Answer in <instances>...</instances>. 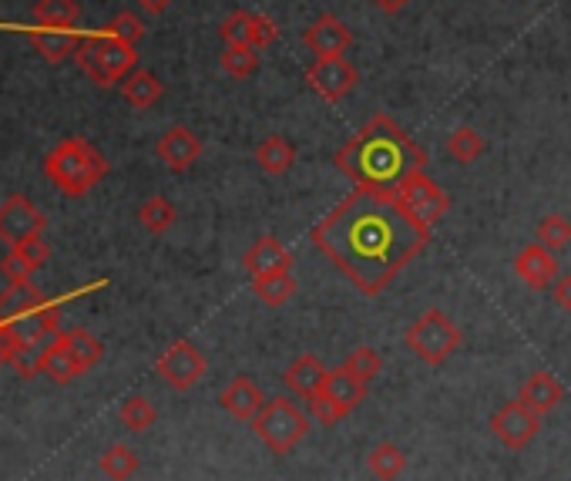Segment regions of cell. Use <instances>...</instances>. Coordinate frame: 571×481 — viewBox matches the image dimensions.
I'll return each mask as SVG.
<instances>
[{"instance_id":"cell-1","label":"cell","mask_w":571,"mask_h":481,"mask_svg":"<svg viewBox=\"0 0 571 481\" xmlns=\"http://www.w3.org/2000/svg\"><path fill=\"white\" fill-rule=\"evenodd\" d=\"M310 239L364 296H380L427 249L430 226L401 206L397 189L354 186L313 226Z\"/></svg>"},{"instance_id":"cell-2","label":"cell","mask_w":571,"mask_h":481,"mask_svg":"<svg viewBox=\"0 0 571 481\" xmlns=\"http://www.w3.org/2000/svg\"><path fill=\"white\" fill-rule=\"evenodd\" d=\"M333 162L360 189H397L427 168V152L390 115H373Z\"/></svg>"},{"instance_id":"cell-3","label":"cell","mask_w":571,"mask_h":481,"mask_svg":"<svg viewBox=\"0 0 571 481\" xmlns=\"http://www.w3.org/2000/svg\"><path fill=\"white\" fill-rule=\"evenodd\" d=\"M44 175H48L64 196L81 199L108 175V159L87 139L71 136V139H61L44 155Z\"/></svg>"},{"instance_id":"cell-4","label":"cell","mask_w":571,"mask_h":481,"mask_svg":"<svg viewBox=\"0 0 571 481\" xmlns=\"http://www.w3.org/2000/svg\"><path fill=\"white\" fill-rule=\"evenodd\" d=\"M78 68L92 78L98 87H111L124 81L131 71L139 68V44H128L108 27L98 31H81L78 51H74Z\"/></svg>"},{"instance_id":"cell-5","label":"cell","mask_w":571,"mask_h":481,"mask_svg":"<svg viewBox=\"0 0 571 481\" xmlns=\"http://www.w3.org/2000/svg\"><path fill=\"white\" fill-rule=\"evenodd\" d=\"M461 327L444 314L437 310V306H430V310H424L404 333V343L414 350V354L427 364V367H441L448 364L457 350H461Z\"/></svg>"},{"instance_id":"cell-6","label":"cell","mask_w":571,"mask_h":481,"mask_svg":"<svg viewBox=\"0 0 571 481\" xmlns=\"http://www.w3.org/2000/svg\"><path fill=\"white\" fill-rule=\"evenodd\" d=\"M252 427L259 434V442L273 455H293L302 437L310 434V414H302L299 404H293L289 398H273L259 411Z\"/></svg>"},{"instance_id":"cell-7","label":"cell","mask_w":571,"mask_h":481,"mask_svg":"<svg viewBox=\"0 0 571 481\" xmlns=\"http://www.w3.org/2000/svg\"><path fill=\"white\" fill-rule=\"evenodd\" d=\"M209 364L202 357V350L192 340H175L171 347L162 350V357L155 361V374L171 387V390H192L205 377Z\"/></svg>"},{"instance_id":"cell-8","label":"cell","mask_w":571,"mask_h":481,"mask_svg":"<svg viewBox=\"0 0 571 481\" xmlns=\"http://www.w3.org/2000/svg\"><path fill=\"white\" fill-rule=\"evenodd\" d=\"M397 199L414 219H420V223L430 226V230H433V223H441V219L448 215V209H451L448 192L437 186L427 172H414L411 179H404L397 186Z\"/></svg>"},{"instance_id":"cell-9","label":"cell","mask_w":571,"mask_h":481,"mask_svg":"<svg viewBox=\"0 0 571 481\" xmlns=\"http://www.w3.org/2000/svg\"><path fill=\"white\" fill-rule=\"evenodd\" d=\"M48 230V215H44L27 196L14 192L0 202V239L8 246H17L31 236H44Z\"/></svg>"},{"instance_id":"cell-10","label":"cell","mask_w":571,"mask_h":481,"mask_svg":"<svg viewBox=\"0 0 571 481\" xmlns=\"http://www.w3.org/2000/svg\"><path fill=\"white\" fill-rule=\"evenodd\" d=\"M357 81H360L357 68L349 64L343 55L317 58L310 68H306V84H310L323 102H340V98H346V95L357 87Z\"/></svg>"},{"instance_id":"cell-11","label":"cell","mask_w":571,"mask_h":481,"mask_svg":"<svg viewBox=\"0 0 571 481\" xmlns=\"http://www.w3.org/2000/svg\"><path fill=\"white\" fill-rule=\"evenodd\" d=\"M491 431H495V437H498L504 448L524 451L538 437V431H542V414H535L532 408H524L521 401H511V404H504V408L495 411Z\"/></svg>"},{"instance_id":"cell-12","label":"cell","mask_w":571,"mask_h":481,"mask_svg":"<svg viewBox=\"0 0 571 481\" xmlns=\"http://www.w3.org/2000/svg\"><path fill=\"white\" fill-rule=\"evenodd\" d=\"M514 273L528 290L542 293V290L555 286V280L561 277V267H558V256L551 249H545L542 243H532L514 256Z\"/></svg>"},{"instance_id":"cell-13","label":"cell","mask_w":571,"mask_h":481,"mask_svg":"<svg viewBox=\"0 0 571 481\" xmlns=\"http://www.w3.org/2000/svg\"><path fill=\"white\" fill-rule=\"evenodd\" d=\"M155 155H158V162H165L168 172H189L199 162V155H202V139L195 136L192 128L175 125L158 139Z\"/></svg>"},{"instance_id":"cell-14","label":"cell","mask_w":571,"mask_h":481,"mask_svg":"<svg viewBox=\"0 0 571 481\" xmlns=\"http://www.w3.org/2000/svg\"><path fill=\"white\" fill-rule=\"evenodd\" d=\"M302 44L317 58H333V55H346L349 51V44H354V34H349V27L336 14H320L310 27H306Z\"/></svg>"},{"instance_id":"cell-15","label":"cell","mask_w":571,"mask_h":481,"mask_svg":"<svg viewBox=\"0 0 571 481\" xmlns=\"http://www.w3.org/2000/svg\"><path fill=\"white\" fill-rule=\"evenodd\" d=\"M242 270H246L252 280L273 277V273H289V270H293V253H289L279 239L262 236V239H255V243L246 249Z\"/></svg>"},{"instance_id":"cell-16","label":"cell","mask_w":571,"mask_h":481,"mask_svg":"<svg viewBox=\"0 0 571 481\" xmlns=\"http://www.w3.org/2000/svg\"><path fill=\"white\" fill-rule=\"evenodd\" d=\"M218 404H223V411L236 421H255L259 411L266 408V394H262V387L252 380V377H233L229 387L218 394Z\"/></svg>"},{"instance_id":"cell-17","label":"cell","mask_w":571,"mask_h":481,"mask_svg":"<svg viewBox=\"0 0 571 481\" xmlns=\"http://www.w3.org/2000/svg\"><path fill=\"white\" fill-rule=\"evenodd\" d=\"M27 40H31V48L48 64H61V61L74 58L81 31L78 27H44V24H34V27H27Z\"/></svg>"},{"instance_id":"cell-18","label":"cell","mask_w":571,"mask_h":481,"mask_svg":"<svg viewBox=\"0 0 571 481\" xmlns=\"http://www.w3.org/2000/svg\"><path fill=\"white\" fill-rule=\"evenodd\" d=\"M518 401L545 418V414H551L564 401V387H561V380L551 371H535L528 380L521 384Z\"/></svg>"},{"instance_id":"cell-19","label":"cell","mask_w":571,"mask_h":481,"mask_svg":"<svg viewBox=\"0 0 571 481\" xmlns=\"http://www.w3.org/2000/svg\"><path fill=\"white\" fill-rule=\"evenodd\" d=\"M326 377H330V371H326V364L317 357V354H299L289 367H286V374H283V384L296 394V398H313V394H320L323 387H326Z\"/></svg>"},{"instance_id":"cell-20","label":"cell","mask_w":571,"mask_h":481,"mask_svg":"<svg viewBox=\"0 0 571 481\" xmlns=\"http://www.w3.org/2000/svg\"><path fill=\"white\" fill-rule=\"evenodd\" d=\"M323 394H326V398L336 404V411L346 418L349 411H357V408L364 404V398H367V384H364L360 377H354V374H349V371L340 364L336 371H330Z\"/></svg>"},{"instance_id":"cell-21","label":"cell","mask_w":571,"mask_h":481,"mask_svg":"<svg viewBox=\"0 0 571 481\" xmlns=\"http://www.w3.org/2000/svg\"><path fill=\"white\" fill-rule=\"evenodd\" d=\"M162 81L152 74V71H145V68H135L131 71L124 81H121V98L131 105V108H139V112H145V108H152L158 98H162Z\"/></svg>"},{"instance_id":"cell-22","label":"cell","mask_w":571,"mask_h":481,"mask_svg":"<svg viewBox=\"0 0 571 481\" xmlns=\"http://www.w3.org/2000/svg\"><path fill=\"white\" fill-rule=\"evenodd\" d=\"M44 303L40 290L27 280V283H8V290L0 293V324H11Z\"/></svg>"},{"instance_id":"cell-23","label":"cell","mask_w":571,"mask_h":481,"mask_svg":"<svg viewBox=\"0 0 571 481\" xmlns=\"http://www.w3.org/2000/svg\"><path fill=\"white\" fill-rule=\"evenodd\" d=\"M255 162L266 175H286L296 165V149L283 136H266L255 145Z\"/></svg>"},{"instance_id":"cell-24","label":"cell","mask_w":571,"mask_h":481,"mask_svg":"<svg viewBox=\"0 0 571 481\" xmlns=\"http://www.w3.org/2000/svg\"><path fill=\"white\" fill-rule=\"evenodd\" d=\"M58 340L71 350V357L81 364V371L87 374L92 371L102 357H105V347H102V340L98 337H92L87 330H81V327H74V330H61L58 333Z\"/></svg>"},{"instance_id":"cell-25","label":"cell","mask_w":571,"mask_h":481,"mask_svg":"<svg viewBox=\"0 0 571 481\" xmlns=\"http://www.w3.org/2000/svg\"><path fill=\"white\" fill-rule=\"evenodd\" d=\"M404 468H407V455L390 442L370 448V455H367V471L377 481H397L404 474Z\"/></svg>"},{"instance_id":"cell-26","label":"cell","mask_w":571,"mask_h":481,"mask_svg":"<svg viewBox=\"0 0 571 481\" xmlns=\"http://www.w3.org/2000/svg\"><path fill=\"white\" fill-rule=\"evenodd\" d=\"M84 371H81V364L71 357V350L55 337L51 343H48V350H44V377H51L55 384H71V380H78Z\"/></svg>"},{"instance_id":"cell-27","label":"cell","mask_w":571,"mask_h":481,"mask_svg":"<svg viewBox=\"0 0 571 481\" xmlns=\"http://www.w3.org/2000/svg\"><path fill=\"white\" fill-rule=\"evenodd\" d=\"M34 21L44 24V27H78L81 4L78 0H37Z\"/></svg>"},{"instance_id":"cell-28","label":"cell","mask_w":571,"mask_h":481,"mask_svg":"<svg viewBox=\"0 0 571 481\" xmlns=\"http://www.w3.org/2000/svg\"><path fill=\"white\" fill-rule=\"evenodd\" d=\"M139 455L135 448H128V445H111L102 458H98V468L108 474V481H128V478H135L139 474Z\"/></svg>"},{"instance_id":"cell-29","label":"cell","mask_w":571,"mask_h":481,"mask_svg":"<svg viewBox=\"0 0 571 481\" xmlns=\"http://www.w3.org/2000/svg\"><path fill=\"white\" fill-rule=\"evenodd\" d=\"M175 219H179V212H175V206L165 199V196H152L142 202L139 209V223L152 233V236H162L175 226Z\"/></svg>"},{"instance_id":"cell-30","label":"cell","mask_w":571,"mask_h":481,"mask_svg":"<svg viewBox=\"0 0 571 481\" xmlns=\"http://www.w3.org/2000/svg\"><path fill=\"white\" fill-rule=\"evenodd\" d=\"M118 418H121V424H124L128 431L142 434V431H148V427L158 421V411H155V404L145 398V394H131V398H124Z\"/></svg>"},{"instance_id":"cell-31","label":"cell","mask_w":571,"mask_h":481,"mask_svg":"<svg viewBox=\"0 0 571 481\" xmlns=\"http://www.w3.org/2000/svg\"><path fill=\"white\" fill-rule=\"evenodd\" d=\"M252 293L266 303V306H286L289 296L296 293L293 273H273V277H259L252 280Z\"/></svg>"},{"instance_id":"cell-32","label":"cell","mask_w":571,"mask_h":481,"mask_svg":"<svg viewBox=\"0 0 571 481\" xmlns=\"http://www.w3.org/2000/svg\"><path fill=\"white\" fill-rule=\"evenodd\" d=\"M223 71L229 78H252L259 71V48H252V44H226L223 51Z\"/></svg>"},{"instance_id":"cell-33","label":"cell","mask_w":571,"mask_h":481,"mask_svg":"<svg viewBox=\"0 0 571 481\" xmlns=\"http://www.w3.org/2000/svg\"><path fill=\"white\" fill-rule=\"evenodd\" d=\"M480 152H485V139H480L474 128L461 125V128H454L451 136H448V155H451L454 162L471 165V162L480 159Z\"/></svg>"},{"instance_id":"cell-34","label":"cell","mask_w":571,"mask_h":481,"mask_svg":"<svg viewBox=\"0 0 571 481\" xmlns=\"http://www.w3.org/2000/svg\"><path fill=\"white\" fill-rule=\"evenodd\" d=\"M535 233H538V243L545 249H551V253H564L571 246V223L564 215H558V212L545 215Z\"/></svg>"},{"instance_id":"cell-35","label":"cell","mask_w":571,"mask_h":481,"mask_svg":"<svg viewBox=\"0 0 571 481\" xmlns=\"http://www.w3.org/2000/svg\"><path fill=\"white\" fill-rule=\"evenodd\" d=\"M48 343H17V350L11 354V367L21 380H34L37 374H44V350H48Z\"/></svg>"},{"instance_id":"cell-36","label":"cell","mask_w":571,"mask_h":481,"mask_svg":"<svg viewBox=\"0 0 571 481\" xmlns=\"http://www.w3.org/2000/svg\"><path fill=\"white\" fill-rule=\"evenodd\" d=\"M343 367L354 374V377H360L364 384H370L373 377H380V371H383V357L377 354L373 347H357V350H349L346 354V361H343Z\"/></svg>"},{"instance_id":"cell-37","label":"cell","mask_w":571,"mask_h":481,"mask_svg":"<svg viewBox=\"0 0 571 481\" xmlns=\"http://www.w3.org/2000/svg\"><path fill=\"white\" fill-rule=\"evenodd\" d=\"M249 31H252V14L249 11H233L223 27H218V37L226 44H249Z\"/></svg>"},{"instance_id":"cell-38","label":"cell","mask_w":571,"mask_h":481,"mask_svg":"<svg viewBox=\"0 0 571 481\" xmlns=\"http://www.w3.org/2000/svg\"><path fill=\"white\" fill-rule=\"evenodd\" d=\"M108 31L118 34V37L128 40V44H139V40L145 37V24H142V17H139V14H131V11L115 14L111 24H108Z\"/></svg>"},{"instance_id":"cell-39","label":"cell","mask_w":571,"mask_h":481,"mask_svg":"<svg viewBox=\"0 0 571 481\" xmlns=\"http://www.w3.org/2000/svg\"><path fill=\"white\" fill-rule=\"evenodd\" d=\"M276 37H279V27H276V21L273 17H266V14H252V31H249V44L252 48H270V44H276Z\"/></svg>"},{"instance_id":"cell-40","label":"cell","mask_w":571,"mask_h":481,"mask_svg":"<svg viewBox=\"0 0 571 481\" xmlns=\"http://www.w3.org/2000/svg\"><path fill=\"white\" fill-rule=\"evenodd\" d=\"M0 273H4L8 283H27L31 273H34V267H31V262H27L17 249H11L4 259H0Z\"/></svg>"},{"instance_id":"cell-41","label":"cell","mask_w":571,"mask_h":481,"mask_svg":"<svg viewBox=\"0 0 571 481\" xmlns=\"http://www.w3.org/2000/svg\"><path fill=\"white\" fill-rule=\"evenodd\" d=\"M306 408H310V414L323 424V427H333V424H340L343 421V414L336 411V404L326 398V394L320 390V394H313V398H306Z\"/></svg>"},{"instance_id":"cell-42","label":"cell","mask_w":571,"mask_h":481,"mask_svg":"<svg viewBox=\"0 0 571 481\" xmlns=\"http://www.w3.org/2000/svg\"><path fill=\"white\" fill-rule=\"evenodd\" d=\"M11 249H17L27 262H31V267L34 270H40L44 267V262H48L51 259V246L48 243H44V236H31V239H24V243H17V246H11Z\"/></svg>"},{"instance_id":"cell-43","label":"cell","mask_w":571,"mask_h":481,"mask_svg":"<svg viewBox=\"0 0 571 481\" xmlns=\"http://www.w3.org/2000/svg\"><path fill=\"white\" fill-rule=\"evenodd\" d=\"M551 300L558 303V310L571 314V273H561L551 286Z\"/></svg>"},{"instance_id":"cell-44","label":"cell","mask_w":571,"mask_h":481,"mask_svg":"<svg viewBox=\"0 0 571 481\" xmlns=\"http://www.w3.org/2000/svg\"><path fill=\"white\" fill-rule=\"evenodd\" d=\"M139 8H142L145 14L158 17V14H165V11L171 8V0H139Z\"/></svg>"},{"instance_id":"cell-45","label":"cell","mask_w":571,"mask_h":481,"mask_svg":"<svg viewBox=\"0 0 571 481\" xmlns=\"http://www.w3.org/2000/svg\"><path fill=\"white\" fill-rule=\"evenodd\" d=\"M373 4L383 11V14H397V11H404L411 0H373Z\"/></svg>"},{"instance_id":"cell-46","label":"cell","mask_w":571,"mask_h":481,"mask_svg":"<svg viewBox=\"0 0 571 481\" xmlns=\"http://www.w3.org/2000/svg\"><path fill=\"white\" fill-rule=\"evenodd\" d=\"M4 364H8V361H4V357H0V367H4Z\"/></svg>"}]
</instances>
